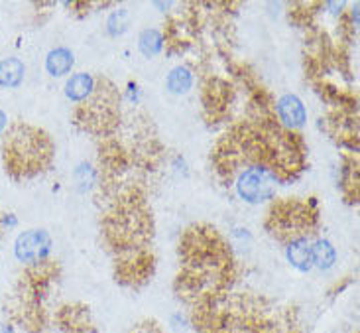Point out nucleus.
<instances>
[{"label":"nucleus","instance_id":"obj_1","mask_svg":"<svg viewBox=\"0 0 360 333\" xmlns=\"http://www.w3.org/2000/svg\"><path fill=\"white\" fill-rule=\"evenodd\" d=\"M179 265L176 292L193 308L229 292L236 276L231 246L207 223L185 229L179 239Z\"/></svg>","mask_w":360,"mask_h":333},{"label":"nucleus","instance_id":"obj_2","mask_svg":"<svg viewBox=\"0 0 360 333\" xmlns=\"http://www.w3.org/2000/svg\"><path fill=\"white\" fill-rule=\"evenodd\" d=\"M56 146L44 128L14 122L4 130L2 164L12 180H30L46 172L53 162Z\"/></svg>","mask_w":360,"mask_h":333},{"label":"nucleus","instance_id":"obj_3","mask_svg":"<svg viewBox=\"0 0 360 333\" xmlns=\"http://www.w3.org/2000/svg\"><path fill=\"white\" fill-rule=\"evenodd\" d=\"M73 120L81 130L98 138H108L120 125V91L107 77L95 79L93 95L73 113Z\"/></svg>","mask_w":360,"mask_h":333},{"label":"nucleus","instance_id":"obj_4","mask_svg":"<svg viewBox=\"0 0 360 333\" xmlns=\"http://www.w3.org/2000/svg\"><path fill=\"white\" fill-rule=\"evenodd\" d=\"M264 225L274 239L285 245L295 239H309V235L317 233L319 227L317 201L315 197H309V201L280 199L268 209Z\"/></svg>","mask_w":360,"mask_h":333},{"label":"nucleus","instance_id":"obj_5","mask_svg":"<svg viewBox=\"0 0 360 333\" xmlns=\"http://www.w3.org/2000/svg\"><path fill=\"white\" fill-rule=\"evenodd\" d=\"M236 194L248 203H260L276 196V189L280 186V180L272 170L264 164H252L240 170L234 177Z\"/></svg>","mask_w":360,"mask_h":333},{"label":"nucleus","instance_id":"obj_6","mask_svg":"<svg viewBox=\"0 0 360 333\" xmlns=\"http://www.w3.org/2000/svg\"><path fill=\"white\" fill-rule=\"evenodd\" d=\"M154 268H156V258H154L152 249L132 251V253L115 256L117 282L130 286V288H140L146 284L154 275Z\"/></svg>","mask_w":360,"mask_h":333},{"label":"nucleus","instance_id":"obj_7","mask_svg":"<svg viewBox=\"0 0 360 333\" xmlns=\"http://www.w3.org/2000/svg\"><path fill=\"white\" fill-rule=\"evenodd\" d=\"M203 113L209 122H219L234 103V85L229 79L209 75L203 83Z\"/></svg>","mask_w":360,"mask_h":333},{"label":"nucleus","instance_id":"obj_8","mask_svg":"<svg viewBox=\"0 0 360 333\" xmlns=\"http://www.w3.org/2000/svg\"><path fill=\"white\" fill-rule=\"evenodd\" d=\"M51 253V237L44 229H30L20 233L14 243V255L22 265L32 266L48 260Z\"/></svg>","mask_w":360,"mask_h":333},{"label":"nucleus","instance_id":"obj_9","mask_svg":"<svg viewBox=\"0 0 360 333\" xmlns=\"http://www.w3.org/2000/svg\"><path fill=\"white\" fill-rule=\"evenodd\" d=\"M58 324L65 333H95L89 308L83 304H68L59 308Z\"/></svg>","mask_w":360,"mask_h":333},{"label":"nucleus","instance_id":"obj_10","mask_svg":"<svg viewBox=\"0 0 360 333\" xmlns=\"http://www.w3.org/2000/svg\"><path fill=\"white\" fill-rule=\"evenodd\" d=\"M276 118L280 122V127L285 130H297L303 127L305 118H307V111L305 105L300 97L295 95H283L282 99H278L276 103Z\"/></svg>","mask_w":360,"mask_h":333},{"label":"nucleus","instance_id":"obj_11","mask_svg":"<svg viewBox=\"0 0 360 333\" xmlns=\"http://www.w3.org/2000/svg\"><path fill=\"white\" fill-rule=\"evenodd\" d=\"M359 154H349L341 168V191L349 203H359Z\"/></svg>","mask_w":360,"mask_h":333},{"label":"nucleus","instance_id":"obj_12","mask_svg":"<svg viewBox=\"0 0 360 333\" xmlns=\"http://www.w3.org/2000/svg\"><path fill=\"white\" fill-rule=\"evenodd\" d=\"M285 258L295 270L309 272L313 268V245L309 243V239H295L292 243H288Z\"/></svg>","mask_w":360,"mask_h":333},{"label":"nucleus","instance_id":"obj_13","mask_svg":"<svg viewBox=\"0 0 360 333\" xmlns=\"http://www.w3.org/2000/svg\"><path fill=\"white\" fill-rule=\"evenodd\" d=\"M93 91H95V77L91 73H85V71L71 75L68 79V83H65V95H68V99L73 101V103H79V105L85 103L93 95Z\"/></svg>","mask_w":360,"mask_h":333},{"label":"nucleus","instance_id":"obj_14","mask_svg":"<svg viewBox=\"0 0 360 333\" xmlns=\"http://www.w3.org/2000/svg\"><path fill=\"white\" fill-rule=\"evenodd\" d=\"M75 58H73V51L68 48H56L51 49L46 58V69L51 77H63L68 75L69 71L73 69Z\"/></svg>","mask_w":360,"mask_h":333},{"label":"nucleus","instance_id":"obj_15","mask_svg":"<svg viewBox=\"0 0 360 333\" xmlns=\"http://www.w3.org/2000/svg\"><path fill=\"white\" fill-rule=\"evenodd\" d=\"M26 75V65L18 58H6L0 61V87H18Z\"/></svg>","mask_w":360,"mask_h":333},{"label":"nucleus","instance_id":"obj_16","mask_svg":"<svg viewBox=\"0 0 360 333\" xmlns=\"http://www.w3.org/2000/svg\"><path fill=\"white\" fill-rule=\"evenodd\" d=\"M317 8H323V2H295L290 6V20L302 28H311L315 26V14L319 12Z\"/></svg>","mask_w":360,"mask_h":333},{"label":"nucleus","instance_id":"obj_17","mask_svg":"<svg viewBox=\"0 0 360 333\" xmlns=\"http://www.w3.org/2000/svg\"><path fill=\"white\" fill-rule=\"evenodd\" d=\"M193 85V71L185 65H177L167 75V89L176 95H184Z\"/></svg>","mask_w":360,"mask_h":333},{"label":"nucleus","instance_id":"obj_18","mask_svg":"<svg viewBox=\"0 0 360 333\" xmlns=\"http://www.w3.org/2000/svg\"><path fill=\"white\" fill-rule=\"evenodd\" d=\"M337 260V251L327 239H319L313 245V266H317L319 270H329Z\"/></svg>","mask_w":360,"mask_h":333},{"label":"nucleus","instance_id":"obj_19","mask_svg":"<svg viewBox=\"0 0 360 333\" xmlns=\"http://www.w3.org/2000/svg\"><path fill=\"white\" fill-rule=\"evenodd\" d=\"M140 49H142V54L148 56V58L158 56L164 49L162 32H158V30H144L142 36H140Z\"/></svg>","mask_w":360,"mask_h":333},{"label":"nucleus","instance_id":"obj_20","mask_svg":"<svg viewBox=\"0 0 360 333\" xmlns=\"http://www.w3.org/2000/svg\"><path fill=\"white\" fill-rule=\"evenodd\" d=\"M75 182H77V187L81 191H87V189H91L97 184V172L89 164H81L75 170Z\"/></svg>","mask_w":360,"mask_h":333},{"label":"nucleus","instance_id":"obj_21","mask_svg":"<svg viewBox=\"0 0 360 333\" xmlns=\"http://www.w3.org/2000/svg\"><path fill=\"white\" fill-rule=\"evenodd\" d=\"M128 26V12L124 8L117 10L110 18H108V32L112 34V36H118V34H122Z\"/></svg>","mask_w":360,"mask_h":333},{"label":"nucleus","instance_id":"obj_22","mask_svg":"<svg viewBox=\"0 0 360 333\" xmlns=\"http://www.w3.org/2000/svg\"><path fill=\"white\" fill-rule=\"evenodd\" d=\"M132 333H162V329L158 327V324L154 322H146V324H138Z\"/></svg>","mask_w":360,"mask_h":333},{"label":"nucleus","instance_id":"obj_23","mask_svg":"<svg viewBox=\"0 0 360 333\" xmlns=\"http://www.w3.org/2000/svg\"><path fill=\"white\" fill-rule=\"evenodd\" d=\"M0 333H16V327L8 322H0Z\"/></svg>","mask_w":360,"mask_h":333},{"label":"nucleus","instance_id":"obj_24","mask_svg":"<svg viewBox=\"0 0 360 333\" xmlns=\"http://www.w3.org/2000/svg\"><path fill=\"white\" fill-rule=\"evenodd\" d=\"M6 127H8V117H6V113H4V111H0V134L6 130Z\"/></svg>","mask_w":360,"mask_h":333},{"label":"nucleus","instance_id":"obj_25","mask_svg":"<svg viewBox=\"0 0 360 333\" xmlns=\"http://www.w3.org/2000/svg\"><path fill=\"white\" fill-rule=\"evenodd\" d=\"M2 229H4V227H2V215H0V233H2Z\"/></svg>","mask_w":360,"mask_h":333}]
</instances>
